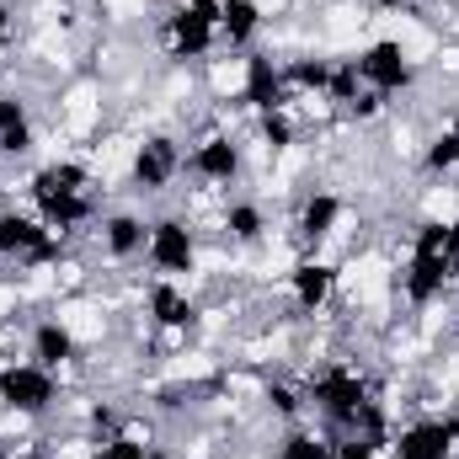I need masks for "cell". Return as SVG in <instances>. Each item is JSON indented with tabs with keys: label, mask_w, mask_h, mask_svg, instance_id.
<instances>
[{
	"label": "cell",
	"mask_w": 459,
	"mask_h": 459,
	"mask_svg": "<svg viewBox=\"0 0 459 459\" xmlns=\"http://www.w3.org/2000/svg\"><path fill=\"white\" fill-rule=\"evenodd\" d=\"M422 171L428 177H455L459 171V117L422 139Z\"/></svg>",
	"instance_id": "cell-19"
},
{
	"label": "cell",
	"mask_w": 459,
	"mask_h": 459,
	"mask_svg": "<svg viewBox=\"0 0 459 459\" xmlns=\"http://www.w3.org/2000/svg\"><path fill=\"white\" fill-rule=\"evenodd\" d=\"M283 289H289V299H294V316H321V310L337 299L342 273H337V262H326V256L316 251V256H299V262L283 273Z\"/></svg>",
	"instance_id": "cell-10"
},
{
	"label": "cell",
	"mask_w": 459,
	"mask_h": 459,
	"mask_svg": "<svg viewBox=\"0 0 459 459\" xmlns=\"http://www.w3.org/2000/svg\"><path fill=\"white\" fill-rule=\"evenodd\" d=\"M235 102L251 117L294 108V97H289V86H283V59H273L267 48H246V54H240V81H235Z\"/></svg>",
	"instance_id": "cell-8"
},
{
	"label": "cell",
	"mask_w": 459,
	"mask_h": 459,
	"mask_svg": "<svg viewBox=\"0 0 459 459\" xmlns=\"http://www.w3.org/2000/svg\"><path fill=\"white\" fill-rule=\"evenodd\" d=\"M97 246H102V256L117 262V267L139 262L144 246H150V214H139V209H108L97 220Z\"/></svg>",
	"instance_id": "cell-13"
},
{
	"label": "cell",
	"mask_w": 459,
	"mask_h": 459,
	"mask_svg": "<svg viewBox=\"0 0 459 459\" xmlns=\"http://www.w3.org/2000/svg\"><path fill=\"white\" fill-rule=\"evenodd\" d=\"M332 459H385V444H374V438H332Z\"/></svg>",
	"instance_id": "cell-23"
},
{
	"label": "cell",
	"mask_w": 459,
	"mask_h": 459,
	"mask_svg": "<svg viewBox=\"0 0 459 459\" xmlns=\"http://www.w3.org/2000/svg\"><path fill=\"white\" fill-rule=\"evenodd\" d=\"M0 459H54V455H43V449H5Z\"/></svg>",
	"instance_id": "cell-26"
},
{
	"label": "cell",
	"mask_w": 459,
	"mask_h": 459,
	"mask_svg": "<svg viewBox=\"0 0 459 459\" xmlns=\"http://www.w3.org/2000/svg\"><path fill=\"white\" fill-rule=\"evenodd\" d=\"M347 220V204L342 193H332V187H310L299 204H294V240H299V251L305 256H316Z\"/></svg>",
	"instance_id": "cell-11"
},
{
	"label": "cell",
	"mask_w": 459,
	"mask_h": 459,
	"mask_svg": "<svg viewBox=\"0 0 459 459\" xmlns=\"http://www.w3.org/2000/svg\"><path fill=\"white\" fill-rule=\"evenodd\" d=\"M262 27H267L262 0H220V43H225V48H235V54L256 48Z\"/></svg>",
	"instance_id": "cell-15"
},
{
	"label": "cell",
	"mask_w": 459,
	"mask_h": 459,
	"mask_svg": "<svg viewBox=\"0 0 459 459\" xmlns=\"http://www.w3.org/2000/svg\"><path fill=\"white\" fill-rule=\"evenodd\" d=\"M91 187H97V177L81 160H43L27 177V198H43V193H91Z\"/></svg>",
	"instance_id": "cell-17"
},
{
	"label": "cell",
	"mask_w": 459,
	"mask_h": 459,
	"mask_svg": "<svg viewBox=\"0 0 459 459\" xmlns=\"http://www.w3.org/2000/svg\"><path fill=\"white\" fill-rule=\"evenodd\" d=\"M65 406V374L32 363V358H11L0 363V411L16 417V422H43L48 411Z\"/></svg>",
	"instance_id": "cell-1"
},
{
	"label": "cell",
	"mask_w": 459,
	"mask_h": 459,
	"mask_svg": "<svg viewBox=\"0 0 459 459\" xmlns=\"http://www.w3.org/2000/svg\"><path fill=\"white\" fill-rule=\"evenodd\" d=\"M11 27H16V5L0 0V43H11Z\"/></svg>",
	"instance_id": "cell-24"
},
{
	"label": "cell",
	"mask_w": 459,
	"mask_h": 459,
	"mask_svg": "<svg viewBox=\"0 0 459 459\" xmlns=\"http://www.w3.org/2000/svg\"><path fill=\"white\" fill-rule=\"evenodd\" d=\"M358 91H363V75H358V59L347 54L332 65V86H326V102H332V113H347L352 102H358Z\"/></svg>",
	"instance_id": "cell-21"
},
{
	"label": "cell",
	"mask_w": 459,
	"mask_h": 459,
	"mask_svg": "<svg viewBox=\"0 0 459 459\" xmlns=\"http://www.w3.org/2000/svg\"><path fill=\"white\" fill-rule=\"evenodd\" d=\"M187 177V150L177 134H144L128 155V187L144 193V198H160L171 193L177 182Z\"/></svg>",
	"instance_id": "cell-5"
},
{
	"label": "cell",
	"mask_w": 459,
	"mask_h": 459,
	"mask_svg": "<svg viewBox=\"0 0 459 459\" xmlns=\"http://www.w3.org/2000/svg\"><path fill=\"white\" fill-rule=\"evenodd\" d=\"M144 459H177V455H166V449H150V455H144Z\"/></svg>",
	"instance_id": "cell-28"
},
{
	"label": "cell",
	"mask_w": 459,
	"mask_h": 459,
	"mask_svg": "<svg viewBox=\"0 0 459 459\" xmlns=\"http://www.w3.org/2000/svg\"><path fill=\"white\" fill-rule=\"evenodd\" d=\"M11 128H32V102L22 91L0 86V134H11Z\"/></svg>",
	"instance_id": "cell-22"
},
{
	"label": "cell",
	"mask_w": 459,
	"mask_h": 459,
	"mask_svg": "<svg viewBox=\"0 0 459 459\" xmlns=\"http://www.w3.org/2000/svg\"><path fill=\"white\" fill-rule=\"evenodd\" d=\"M144 316H150L155 332L187 337V332L198 326V299H193L187 283H177V278H150V289H144Z\"/></svg>",
	"instance_id": "cell-12"
},
{
	"label": "cell",
	"mask_w": 459,
	"mask_h": 459,
	"mask_svg": "<svg viewBox=\"0 0 459 459\" xmlns=\"http://www.w3.org/2000/svg\"><path fill=\"white\" fill-rule=\"evenodd\" d=\"M160 43H166V59L204 65L220 48V0H177L160 16Z\"/></svg>",
	"instance_id": "cell-2"
},
{
	"label": "cell",
	"mask_w": 459,
	"mask_h": 459,
	"mask_svg": "<svg viewBox=\"0 0 459 459\" xmlns=\"http://www.w3.org/2000/svg\"><path fill=\"white\" fill-rule=\"evenodd\" d=\"M262 406H267V417H278L283 428H289V422H305V417H310L305 385H299V379H283V374L262 379Z\"/></svg>",
	"instance_id": "cell-18"
},
{
	"label": "cell",
	"mask_w": 459,
	"mask_h": 459,
	"mask_svg": "<svg viewBox=\"0 0 459 459\" xmlns=\"http://www.w3.org/2000/svg\"><path fill=\"white\" fill-rule=\"evenodd\" d=\"M332 65H337V59H326V54H294V59H283V86H289V97L326 102Z\"/></svg>",
	"instance_id": "cell-16"
},
{
	"label": "cell",
	"mask_w": 459,
	"mask_h": 459,
	"mask_svg": "<svg viewBox=\"0 0 459 459\" xmlns=\"http://www.w3.org/2000/svg\"><path fill=\"white\" fill-rule=\"evenodd\" d=\"M187 177L204 182V187H225V193L240 187V177H246V144H240V134L235 128H209L204 139H193Z\"/></svg>",
	"instance_id": "cell-7"
},
{
	"label": "cell",
	"mask_w": 459,
	"mask_h": 459,
	"mask_svg": "<svg viewBox=\"0 0 459 459\" xmlns=\"http://www.w3.org/2000/svg\"><path fill=\"white\" fill-rule=\"evenodd\" d=\"M368 5H374V11H385V16H395V11H411L417 0H368Z\"/></svg>",
	"instance_id": "cell-25"
},
{
	"label": "cell",
	"mask_w": 459,
	"mask_h": 459,
	"mask_svg": "<svg viewBox=\"0 0 459 459\" xmlns=\"http://www.w3.org/2000/svg\"><path fill=\"white\" fill-rule=\"evenodd\" d=\"M256 139H262L267 155H283V150H294V144L305 139V123L294 117V108H278V113L256 117Z\"/></svg>",
	"instance_id": "cell-20"
},
{
	"label": "cell",
	"mask_w": 459,
	"mask_h": 459,
	"mask_svg": "<svg viewBox=\"0 0 459 459\" xmlns=\"http://www.w3.org/2000/svg\"><path fill=\"white\" fill-rule=\"evenodd\" d=\"M0 262H11V267H59L65 262V235H54L32 209H0Z\"/></svg>",
	"instance_id": "cell-4"
},
{
	"label": "cell",
	"mask_w": 459,
	"mask_h": 459,
	"mask_svg": "<svg viewBox=\"0 0 459 459\" xmlns=\"http://www.w3.org/2000/svg\"><path fill=\"white\" fill-rule=\"evenodd\" d=\"M27 358L43 363V368H54V374H70V368L86 358V342H81L75 321L54 310V316H38V321H32V332H27Z\"/></svg>",
	"instance_id": "cell-9"
},
{
	"label": "cell",
	"mask_w": 459,
	"mask_h": 459,
	"mask_svg": "<svg viewBox=\"0 0 459 459\" xmlns=\"http://www.w3.org/2000/svg\"><path fill=\"white\" fill-rule=\"evenodd\" d=\"M358 75H363V86L368 91H379L385 102L390 97H411L417 91V59H411V48L401 43V38H374V43H363L358 54Z\"/></svg>",
	"instance_id": "cell-6"
},
{
	"label": "cell",
	"mask_w": 459,
	"mask_h": 459,
	"mask_svg": "<svg viewBox=\"0 0 459 459\" xmlns=\"http://www.w3.org/2000/svg\"><path fill=\"white\" fill-rule=\"evenodd\" d=\"M5 347H11V321L0 316V363H11V358H5Z\"/></svg>",
	"instance_id": "cell-27"
},
{
	"label": "cell",
	"mask_w": 459,
	"mask_h": 459,
	"mask_svg": "<svg viewBox=\"0 0 459 459\" xmlns=\"http://www.w3.org/2000/svg\"><path fill=\"white\" fill-rule=\"evenodd\" d=\"M220 235H225L230 246L251 251V246H262L273 235V220H267V209L256 198H230L225 209H220Z\"/></svg>",
	"instance_id": "cell-14"
},
{
	"label": "cell",
	"mask_w": 459,
	"mask_h": 459,
	"mask_svg": "<svg viewBox=\"0 0 459 459\" xmlns=\"http://www.w3.org/2000/svg\"><path fill=\"white\" fill-rule=\"evenodd\" d=\"M198 256H204V246H198L193 214H155V220H150V246H144L150 278H177V283H187V278L198 273Z\"/></svg>",
	"instance_id": "cell-3"
}]
</instances>
